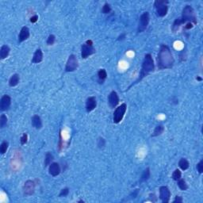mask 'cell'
Listing matches in <instances>:
<instances>
[{"label": "cell", "mask_w": 203, "mask_h": 203, "mask_svg": "<svg viewBox=\"0 0 203 203\" xmlns=\"http://www.w3.org/2000/svg\"><path fill=\"white\" fill-rule=\"evenodd\" d=\"M149 21H150V15H149V13L147 11L144 12L143 14L141 15V17H140L138 27H137V32L139 33L144 32L147 29V27H148Z\"/></svg>", "instance_id": "6"}, {"label": "cell", "mask_w": 203, "mask_h": 203, "mask_svg": "<svg viewBox=\"0 0 203 203\" xmlns=\"http://www.w3.org/2000/svg\"><path fill=\"white\" fill-rule=\"evenodd\" d=\"M157 67L159 70L171 69L175 64V58L171 49L167 44H162L159 47L156 59Z\"/></svg>", "instance_id": "1"}, {"label": "cell", "mask_w": 203, "mask_h": 203, "mask_svg": "<svg viewBox=\"0 0 203 203\" xmlns=\"http://www.w3.org/2000/svg\"><path fill=\"white\" fill-rule=\"evenodd\" d=\"M96 53V50L93 45H89L87 44H83L81 46V56L83 59H87L90 56Z\"/></svg>", "instance_id": "9"}, {"label": "cell", "mask_w": 203, "mask_h": 203, "mask_svg": "<svg viewBox=\"0 0 203 203\" xmlns=\"http://www.w3.org/2000/svg\"><path fill=\"white\" fill-rule=\"evenodd\" d=\"M9 148V142L7 141H3L0 145V153L1 155H4L7 152V149Z\"/></svg>", "instance_id": "26"}, {"label": "cell", "mask_w": 203, "mask_h": 203, "mask_svg": "<svg viewBox=\"0 0 203 203\" xmlns=\"http://www.w3.org/2000/svg\"><path fill=\"white\" fill-rule=\"evenodd\" d=\"M154 70H155L154 60L152 59V56L150 53H148V54H146V55L144 56L143 62H142V65H141V72H140V74H139L138 79L135 81V83L130 85L129 89L130 87H132L134 84L138 83L140 81H141L144 77L148 76V75L150 74L151 72H153ZM129 89H128V90H129Z\"/></svg>", "instance_id": "2"}, {"label": "cell", "mask_w": 203, "mask_h": 203, "mask_svg": "<svg viewBox=\"0 0 203 203\" xmlns=\"http://www.w3.org/2000/svg\"><path fill=\"white\" fill-rule=\"evenodd\" d=\"M106 140L103 138V137H99L97 140V146L98 148H100V149H102V148H105V146H106Z\"/></svg>", "instance_id": "29"}, {"label": "cell", "mask_w": 203, "mask_h": 203, "mask_svg": "<svg viewBox=\"0 0 203 203\" xmlns=\"http://www.w3.org/2000/svg\"><path fill=\"white\" fill-rule=\"evenodd\" d=\"M177 185L179 188L181 190H187L188 189V185H187L186 180L183 179H179L177 181Z\"/></svg>", "instance_id": "25"}, {"label": "cell", "mask_w": 203, "mask_h": 203, "mask_svg": "<svg viewBox=\"0 0 203 203\" xmlns=\"http://www.w3.org/2000/svg\"><path fill=\"white\" fill-rule=\"evenodd\" d=\"M179 167L182 171H187L190 167L189 161L186 158H181L179 161Z\"/></svg>", "instance_id": "21"}, {"label": "cell", "mask_w": 203, "mask_h": 203, "mask_svg": "<svg viewBox=\"0 0 203 203\" xmlns=\"http://www.w3.org/2000/svg\"><path fill=\"white\" fill-rule=\"evenodd\" d=\"M196 79L198 81H199V82H201V81H202V77H200V76H197Z\"/></svg>", "instance_id": "40"}, {"label": "cell", "mask_w": 203, "mask_h": 203, "mask_svg": "<svg viewBox=\"0 0 203 203\" xmlns=\"http://www.w3.org/2000/svg\"><path fill=\"white\" fill-rule=\"evenodd\" d=\"M183 202V199H182V197L181 196H176L174 199L173 203H182Z\"/></svg>", "instance_id": "37"}, {"label": "cell", "mask_w": 203, "mask_h": 203, "mask_svg": "<svg viewBox=\"0 0 203 203\" xmlns=\"http://www.w3.org/2000/svg\"><path fill=\"white\" fill-rule=\"evenodd\" d=\"M31 123H32L33 127H34L36 129H41L43 127V123L41 117L37 114H35L31 118Z\"/></svg>", "instance_id": "16"}, {"label": "cell", "mask_w": 203, "mask_h": 203, "mask_svg": "<svg viewBox=\"0 0 203 203\" xmlns=\"http://www.w3.org/2000/svg\"><path fill=\"white\" fill-rule=\"evenodd\" d=\"M56 42V36L53 34H50L47 38L46 43L48 45H53Z\"/></svg>", "instance_id": "31"}, {"label": "cell", "mask_w": 203, "mask_h": 203, "mask_svg": "<svg viewBox=\"0 0 203 203\" xmlns=\"http://www.w3.org/2000/svg\"><path fill=\"white\" fill-rule=\"evenodd\" d=\"M20 142H21V145H24V144H25L27 143V142H28L27 133H24L21 135V137H20Z\"/></svg>", "instance_id": "33"}, {"label": "cell", "mask_w": 203, "mask_h": 203, "mask_svg": "<svg viewBox=\"0 0 203 203\" xmlns=\"http://www.w3.org/2000/svg\"><path fill=\"white\" fill-rule=\"evenodd\" d=\"M164 125H158L156 126V128H155L154 131H153V133H152V137H156V136H160L164 132Z\"/></svg>", "instance_id": "23"}, {"label": "cell", "mask_w": 203, "mask_h": 203, "mask_svg": "<svg viewBox=\"0 0 203 203\" xmlns=\"http://www.w3.org/2000/svg\"><path fill=\"white\" fill-rule=\"evenodd\" d=\"M168 3L167 0H156L154 2V7L156 9V15L159 18L166 16L168 12Z\"/></svg>", "instance_id": "4"}, {"label": "cell", "mask_w": 203, "mask_h": 203, "mask_svg": "<svg viewBox=\"0 0 203 203\" xmlns=\"http://www.w3.org/2000/svg\"><path fill=\"white\" fill-rule=\"evenodd\" d=\"M119 96H118V93L113 90L110 93V95H108V103L109 106H110V108L114 109L117 107L118 104H119Z\"/></svg>", "instance_id": "12"}, {"label": "cell", "mask_w": 203, "mask_h": 203, "mask_svg": "<svg viewBox=\"0 0 203 203\" xmlns=\"http://www.w3.org/2000/svg\"><path fill=\"white\" fill-rule=\"evenodd\" d=\"M7 122H8V118H7V116L2 113L0 117V128L3 129L7 125Z\"/></svg>", "instance_id": "28"}, {"label": "cell", "mask_w": 203, "mask_h": 203, "mask_svg": "<svg viewBox=\"0 0 203 203\" xmlns=\"http://www.w3.org/2000/svg\"><path fill=\"white\" fill-rule=\"evenodd\" d=\"M179 20L182 25H185L188 22L193 23L194 25H196L197 17L194 8L190 5L185 6L184 8L182 9V15H181V17H179Z\"/></svg>", "instance_id": "3"}, {"label": "cell", "mask_w": 203, "mask_h": 203, "mask_svg": "<svg viewBox=\"0 0 203 203\" xmlns=\"http://www.w3.org/2000/svg\"><path fill=\"white\" fill-rule=\"evenodd\" d=\"M10 52V47L7 44H3L0 49V58H1V60H5L6 58L8 57Z\"/></svg>", "instance_id": "18"}, {"label": "cell", "mask_w": 203, "mask_h": 203, "mask_svg": "<svg viewBox=\"0 0 203 203\" xmlns=\"http://www.w3.org/2000/svg\"><path fill=\"white\" fill-rule=\"evenodd\" d=\"M107 78V72H106V70L102 68V69H99V72H98V79H99V83L100 84L103 83L105 82V80Z\"/></svg>", "instance_id": "20"}, {"label": "cell", "mask_w": 203, "mask_h": 203, "mask_svg": "<svg viewBox=\"0 0 203 203\" xmlns=\"http://www.w3.org/2000/svg\"><path fill=\"white\" fill-rule=\"evenodd\" d=\"M30 36V32L29 28L26 26H23L20 30L19 35V42L21 43V42L25 41L26 40L29 39V37Z\"/></svg>", "instance_id": "15"}, {"label": "cell", "mask_w": 203, "mask_h": 203, "mask_svg": "<svg viewBox=\"0 0 203 203\" xmlns=\"http://www.w3.org/2000/svg\"><path fill=\"white\" fill-rule=\"evenodd\" d=\"M11 106V98L8 95H2L0 100V110L6 111L9 110V108Z\"/></svg>", "instance_id": "11"}, {"label": "cell", "mask_w": 203, "mask_h": 203, "mask_svg": "<svg viewBox=\"0 0 203 203\" xmlns=\"http://www.w3.org/2000/svg\"><path fill=\"white\" fill-rule=\"evenodd\" d=\"M35 187H36V185H35L34 181L30 179L27 180L24 183L23 188H22L23 189V193L25 196H30V195L34 194Z\"/></svg>", "instance_id": "10"}, {"label": "cell", "mask_w": 203, "mask_h": 203, "mask_svg": "<svg viewBox=\"0 0 203 203\" xmlns=\"http://www.w3.org/2000/svg\"><path fill=\"white\" fill-rule=\"evenodd\" d=\"M138 193H139V189H136V190H133V193L131 194V195H130L131 199H136V197H137V195H138Z\"/></svg>", "instance_id": "38"}, {"label": "cell", "mask_w": 203, "mask_h": 203, "mask_svg": "<svg viewBox=\"0 0 203 203\" xmlns=\"http://www.w3.org/2000/svg\"><path fill=\"white\" fill-rule=\"evenodd\" d=\"M194 24L190 23V22H188V23L185 24V30H190L192 28L194 27Z\"/></svg>", "instance_id": "39"}, {"label": "cell", "mask_w": 203, "mask_h": 203, "mask_svg": "<svg viewBox=\"0 0 203 203\" xmlns=\"http://www.w3.org/2000/svg\"><path fill=\"white\" fill-rule=\"evenodd\" d=\"M78 202H84V201H83V200H79V201Z\"/></svg>", "instance_id": "41"}, {"label": "cell", "mask_w": 203, "mask_h": 203, "mask_svg": "<svg viewBox=\"0 0 203 203\" xmlns=\"http://www.w3.org/2000/svg\"><path fill=\"white\" fill-rule=\"evenodd\" d=\"M196 167H197V171H198V172H199L200 175H202V174L203 173V160L202 159L200 160L199 164H197Z\"/></svg>", "instance_id": "34"}, {"label": "cell", "mask_w": 203, "mask_h": 203, "mask_svg": "<svg viewBox=\"0 0 203 203\" xmlns=\"http://www.w3.org/2000/svg\"><path fill=\"white\" fill-rule=\"evenodd\" d=\"M20 82V76H19V74H15L12 75L11 77L9 79V86L11 87H16L18 84Z\"/></svg>", "instance_id": "19"}, {"label": "cell", "mask_w": 203, "mask_h": 203, "mask_svg": "<svg viewBox=\"0 0 203 203\" xmlns=\"http://www.w3.org/2000/svg\"><path fill=\"white\" fill-rule=\"evenodd\" d=\"M43 57H44V55H43L42 50L41 49H37L35 51L33 56L32 58V63L33 64H39L43 60Z\"/></svg>", "instance_id": "17"}, {"label": "cell", "mask_w": 203, "mask_h": 203, "mask_svg": "<svg viewBox=\"0 0 203 203\" xmlns=\"http://www.w3.org/2000/svg\"><path fill=\"white\" fill-rule=\"evenodd\" d=\"M61 172L60 164L56 162H53L49 166V173L53 177L58 176Z\"/></svg>", "instance_id": "14"}, {"label": "cell", "mask_w": 203, "mask_h": 203, "mask_svg": "<svg viewBox=\"0 0 203 203\" xmlns=\"http://www.w3.org/2000/svg\"><path fill=\"white\" fill-rule=\"evenodd\" d=\"M111 10H112V9H111L110 5L109 4V3H107V2H106V3L103 5L102 9V14H108L110 13Z\"/></svg>", "instance_id": "30"}, {"label": "cell", "mask_w": 203, "mask_h": 203, "mask_svg": "<svg viewBox=\"0 0 203 203\" xmlns=\"http://www.w3.org/2000/svg\"><path fill=\"white\" fill-rule=\"evenodd\" d=\"M159 199L163 203H168L171 199V191L167 187L162 186L159 187Z\"/></svg>", "instance_id": "8"}, {"label": "cell", "mask_w": 203, "mask_h": 203, "mask_svg": "<svg viewBox=\"0 0 203 203\" xmlns=\"http://www.w3.org/2000/svg\"><path fill=\"white\" fill-rule=\"evenodd\" d=\"M150 176H151L150 168H149V167H147V168L144 170L143 173L141 175L140 182H146V181H148V180L150 179Z\"/></svg>", "instance_id": "22"}, {"label": "cell", "mask_w": 203, "mask_h": 203, "mask_svg": "<svg viewBox=\"0 0 203 203\" xmlns=\"http://www.w3.org/2000/svg\"><path fill=\"white\" fill-rule=\"evenodd\" d=\"M68 194H69V189L67 187H65V188H64V189L60 190L59 197H60V198H62V197H67Z\"/></svg>", "instance_id": "32"}, {"label": "cell", "mask_w": 203, "mask_h": 203, "mask_svg": "<svg viewBox=\"0 0 203 203\" xmlns=\"http://www.w3.org/2000/svg\"><path fill=\"white\" fill-rule=\"evenodd\" d=\"M127 111V105L126 103L121 104L120 106H118L113 112V122L114 124H119L123 120L125 117V114Z\"/></svg>", "instance_id": "5"}, {"label": "cell", "mask_w": 203, "mask_h": 203, "mask_svg": "<svg viewBox=\"0 0 203 203\" xmlns=\"http://www.w3.org/2000/svg\"><path fill=\"white\" fill-rule=\"evenodd\" d=\"M79 67V62L77 58L74 54H72L68 56L66 65H65V72H73L77 70Z\"/></svg>", "instance_id": "7"}, {"label": "cell", "mask_w": 203, "mask_h": 203, "mask_svg": "<svg viewBox=\"0 0 203 203\" xmlns=\"http://www.w3.org/2000/svg\"><path fill=\"white\" fill-rule=\"evenodd\" d=\"M126 38V33H121L119 36L118 37V41H124V40Z\"/></svg>", "instance_id": "35"}, {"label": "cell", "mask_w": 203, "mask_h": 203, "mask_svg": "<svg viewBox=\"0 0 203 203\" xmlns=\"http://www.w3.org/2000/svg\"><path fill=\"white\" fill-rule=\"evenodd\" d=\"M97 106V100L95 96H90L86 100V110L87 113L92 112Z\"/></svg>", "instance_id": "13"}, {"label": "cell", "mask_w": 203, "mask_h": 203, "mask_svg": "<svg viewBox=\"0 0 203 203\" xmlns=\"http://www.w3.org/2000/svg\"><path fill=\"white\" fill-rule=\"evenodd\" d=\"M37 21H38V15H37V14H35V15L32 16L30 19V21L31 23H36Z\"/></svg>", "instance_id": "36"}, {"label": "cell", "mask_w": 203, "mask_h": 203, "mask_svg": "<svg viewBox=\"0 0 203 203\" xmlns=\"http://www.w3.org/2000/svg\"><path fill=\"white\" fill-rule=\"evenodd\" d=\"M171 177H172L173 180H175V181H178L179 179L182 178V172H181V171H180L179 169H176V170L173 171Z\"/></svg>", "instance_id": "27"}, {"label": "cell", "mask_w": 203, "mask_h": 203, "mask_svg": "<svg viewBox=\"0 0 203 203\" xmlns=\"http://www.w3.org/2000/svg\"><path fill=\"white\" fill-rule=\"evenodd\" d=\"M53 159H54L53 155L50 152H47L44 157V167H49L53 163Z\"/></svg>", "instance_id": "24"}]
</instances>
